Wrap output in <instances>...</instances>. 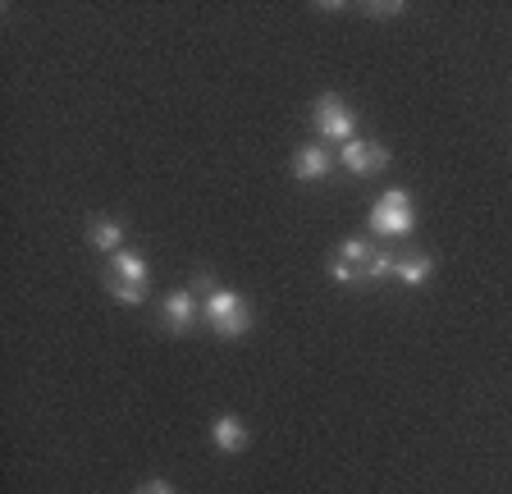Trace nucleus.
Masks as SVG:
<instances>
[{"label":"nucleus","instance_id":"1","mask_svg":"<svg viewBox=\"0 0 512 494\" xmlns=\"http://www.w3.org/2000/svg\"><path fill=\"white\" fill-rule=\"evenodd\" d=\"M394 266H398V252L375 247V243H366V238H343L339 252L330 257L334 284H380L394 275Z\"/></svg>","mask_w":512,"mask_h":494},{"label":"nucleus","instance_id":"2","mask_svg":"<svg viewBox=\"0 0 512 494\" xmlns=\"http://www.w3.org/2000/svg\"><path fill=\"white\" fill-rule=\"evenodd\" d=\"M202 321L211 325L220 339H243L247 330H252V302L243 298V293L234 289H211L202 298Z\"/></svg>","mask_w":512,"mask_h":494},{"label":"nucleus","instance_id":"3","mask_svg":"<svg viewBox=\"0 0 512 494\" xmlns=\"http://www.w3.org/2000/svg\"><path fill=\"white\" fill-rule=\"evenodd\" d=\"M311 129L320 142H352L357 138V110L339 97V92H320L316 106H311Z\"/></svg>","mask_w":512,"mask_h":494},{"label":"nucleus","instance_id":"4","mask_svg":"<svg viewBox=\"0 0 512 494\" xmlns=\"http://www.w3.org/2000/svg\"><path fill=\"white\" fill-rule=\"evenodd\" d=\"M416 229V202L407 188H389L371 206V234L380 238H407Z\"/></svg>","mask_w":512,"mask_h":494},{"label":"nucleus","instance_id":"5","mask_svg":"<svg viewBox=\"0 0 512 494\" xmlns=\"http://www.w3.org/2000/svg\"><path fill=\"white\" fill-rule=\"evenodd\" d=\"M339 165L357 179H371V174H384L389 170V147L375 138H352L339 147Z\"/></svg>","mask_w":512,"mask_h":494},{"label":"nucleus","instance_id":"6","mask_svg":"<svg viewBox=\"0 0 512 494\" xmlns=\"http://www.w3.org/2000/svg\"><path fill=\"white\" fill-rule=\"evenodd\" d=\"M197 321H202V298L192 289H170L160 298V325L170 334H188Z\"/></svg>","mask_w":512,"mask_h":494},{"label":"nucleus","instance_id":"7","mask_svg":"<svg viewBox=\"0 0 512 494\" xmlns=\"http://www.w3.org/2000/svg\"><path fill=\"white\" fill-rule=\"evenodd\" d=\"M334 151H330V142H302L298 151H293V161H288V170H293V179L298 183H320V179H330L334 174Z\"/></svg>","mask_w":512,"mask_h":494},{"label":"nucleus","instance_id":"8","mask_svg":"<svg viewBox=\"0 0 512 494\" xmlns=\"http://www.w3.org/2000/svg\"><path fill=\"white\" fill-rule=\"evenodd\" d=\"M211 444L224 453V458H234V453H247V444H252V430L243 426V417H234V412H220V417L211 421Z\"/></svg>","mask_w":512,"mask_h":494},{"label":"nucleus","instance_id":"9","mask_svg":"<svg viewBox=\"0 0 512 494\" xmlns=\"http://www.w3.org/2000/svg\"><path fill=\"white\" fill-rule=\"evenodd\" d=\"M87 243H92L96 252L115 257V252H124V225H119L115 215H96L92 225H87Z\"/></svg>","mask_w":512,"mask_h":494},{"label":"nucleus","instance_id":"10","mask_svg":"<svg viewBox=\"0 0 512 494\" xmlns=\"http://www.w3.org/2000/svg\"><path fill=\"white\" fill-rule=\"evenodd\" d=\"M394 275L407 284V289H421V284L435 275V257H426V252H403L394 266Z\"/></svg>","mask_w":512,"mask_h":494},{"label":"nucleus","instance_id":"11","mask_svg":"<svg viewBox=\"0 0 512 494\" xmlns=\"http://www.w3.org/2000/svg\"><path fill=\"white\" fill-rule=\"evenodd\" d=\"M110 275H119V280H133V284H151V266L142 252H133V247H124V252H115L110 257Z\"/></svg>","mask_w":512,"mask_h":494},{"label":"nucleus","instance_id":"12","mask_svg":"<svg viewBox=\"0 0 512 494\" xmlns=\"http://www.w3.org/2000/svg\"><path fill=\"white\" fill-rule=\"evenodd\" d=\"M101 289L110 293L115 302H124V307H142L147 302V284H133V280H119V275H101Z\"/></svg>","mask_w":512,"mask_h":494},{"label":"nucleus","instance_id":"13","mask_svg":"<svg viewBox=\"0 0 512 494\" xmlns=\"http://www.w3.org/2000/svg\"><path fill=\"white\" fill-rule=\"evenodd\" d=\"M133 494H179V490H174L170 481H160V476H151V481H142Z\"/></svg>","mask_w":512,"mask_h":494},{"label":"nucleus","instance_id":"14","mask_svg":"<svg viewBox=\"0 0 512 494\" xmlns=\"http://www.w3.org/2000/svg\"><path fill=\"white\" fill-rule=\"evenodd\" d=\"M371 19H389V14H403V0H384V5H366Z\"/></svg>","mask_w":512,"mask_h":494}]
</instances>
